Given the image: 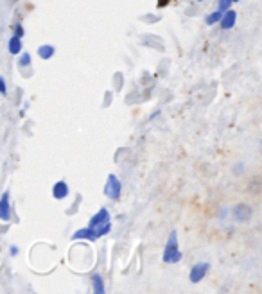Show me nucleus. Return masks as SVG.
Masks as SVG:
<instances>
[{"instance_id": "f257e3e1", "label": "nucleus", "mask_w": 262, "mask_h": 294, "mask_svg": "<svg viewBox=\"0 0 262 294\" xmlns=\"http://www.w3.org/2000/svg\"><path fill=\"white\" fill-rule=\"evenodd\" d=\"M163 262L165 264H176L181 260V251L180 247H178V233L176 230H172L171 235H169L167 244L163 247V255H162Z\"/></svg>"}, {"instance_id": "f03ea898", "label": "nucleus", "mask_w": 262, "mask_h": 294, "mask_svg": "<svg viewBox=\"0 0 262 294\" xmlns=\"http://www.w3.org/2000/svg\"><path fill=\"white\" fill-rule=\"evenodd\" d=\"M104 196L110 197L112 201H119L121 197V192H122V185H121V179L117 178L115 174H110L106 179V183H104Z\"/></svg>"}, {"instance_id": "7ed1b4c3", "label": "nucleus", "mask_w": 262, "mask_h": 294, "mask_svg": "<svg viewBox=\"0 0 262 294\" xmlns=\"http://www.w3.org/2000/svg\"><path fill=\"white\" fill-rule=\"evenodd\" d=\"M208 269H210V264H208V262H198V264H194L192 269H190V274H189L190 283H199V281L206 276Z\"/></svg>"}, {"instance_id": "20e7f679", "label": "nucleus", "mask_w": 262, "mask_h": 294, "mask_svg": "<svg viewBox=\"0 0 262 294\" xmlns=\"http://www.w3.org/2000/svg\"><path fill=\"white\" fill-rule=\"evenodd\" d=\"M232 217L235 219L237 222H246V221H249V217H251V208H249L248 205H244V203H239V205L233 206V210H232Z\"/></svg>"}, {"instance_id": "39448f33", "label": "nucleus", "mask_w": 262, "mask_h": 294, "mask_svg": "<svg viewBox=\"0 0 262 294\" xmlns=\"http://www.w3.org/2000/svg\"><path fill=\"white\" fill-rule=\"evenodd\" d=\"M235 22H237V11H233L232 8H228L226 11H223V15H221V29L224 31H230L233 26H235Z\"/></svg>"}, {"instance_id": "423d86ee", "label": "nucleus", "mask_w": 262, "mask_h": 294, "mask_svg": "<svg viewBox=\"0 0 262 294\" xmlns=\"http://www.w3.org/2000/svg\"><path fill=\"white\" fill-rule=\"evenodd\" d=\"M0 219L4 222L11 221V205H9V192H4L0 197Z\"/></svg>"}, {"instance_id": "0eeeda50", "label": "nucleus", "mask_w": 262, "mask_h": 294, "mask_svg": "<svg viewBox=\"0 0 262 294\" xmlns=\"http://www.w3.org/2000/svg\"><path fill=\"white\" fill-rule=\"evenodd\" d=\"M69 185H67V181H63V179H60V181H56L54 183V187H52V196H54V199H65V197L69 196Z\"/></svg>"}, {"instance_id": "6e6552de", "label": "nucleus", "mask_w": 262, "mask_h": 294, "mask_svg": "<svg viewBox=\"0 0 262 294\" xmlns=\"http://www.w3.org/2000/svg\"><path fill=\"white\" fill-rule=\"evenodd\" d=\"M72 239L74 240H97V237H95V233L94 231H92V228H88V226H86V228H81V230H78L76 231V233L72 235Z\"/></svg>"}, {"instance_id": "1a4fd4ad", "label": "nucleus", "mask_w": 262, "mask_h": 294, "mask_svg": "<svg viewBox=\"0 0 262 294\" xmlns=\"http://www.w3.org/2000/svg\"><path fill=\"white\" fill-rule=\"evenodd\" d=\"M108 221H110V212H108L106 208H101L99 212L90 219L88 226H97V224H103V222H108Z\"/></svg>"}, {"instance_id": "9d476101", "label": "nucleus", "mask_w": 262, "mask_h": 294, "mask_svg": "<svg viewBox=\"0 0 262 294\" xmlns=\"http://www.w3.org/2000/svg\"><path fill=\"white\" fill-rule=\"evenodd\" d=\"M92 289H94L95 294H104L106 292V287H104V280L101 274L94 273L92 274Z\"/></svg>"}, {"instance_id": "9b49d317", "label": "nucleus", "mask_w": 262, "mask_h": 294, "mask_svg": "<svg viewBox=\"0 0 262 294\" xmlns=\"http://www.w3.org/2000/svg\"><path fill=\"white\" fill-rule=\"evenodd\" d=\"M8 51H9V54H13V56L20 54V52H22V38H18V36H13V38L9 40Z\"/></svg>"}, {"instance_id": "f8f14e48", "label": "nucleus", "mask_w": 262, "mask_h": 294, "mask_svg": "<svg viewBox=\"0 0 262 294\" xmlns=\"http://www.w3.org/2000/svg\"><path fill=\"white\" fill-rule=\"evenodd\" d=\"M54 54H56V49L52 45H40L38 47V56L42 60H51Z\"/></svg>"}, {"instance_id": "ddd939ff", "label": "nucleus", "mask_w": 262, "mask_h": 294, "mask_svg": "<svg viewBox=\"0 0 262 294\" xmlns=\"http://www.w3.org/2000/svg\"><path fill=\"white\" fill-rule=\"evenodd\" d=\"M221 15H223V11H214V13H210V15H206L205 17V24L206 26H215V24H219V20H221Z\"/></svg>"}, {"instance_id": "4468645a", "label": "nucleus", "mask_w": 262, "mask_h": 294, "mask_svg": "<svg viewBox=\"0 0 262 294\" xmlns=\"http://www.w3.org/2000/svg\"><path fill=\"white\" fill-rule=\"evenodd\" d=\"M31 61H33V58H31V54H27V52H24V54L20 56V60H18V65H20V67H29Z\"/></svg>"}, {"instance_id": "2eb2a0df", "label": "nucleus", "mask_w": 262, "mask_h": 294, "mask_svg": "<svg viewBox=\"0 0 262 294\" xmlns=\"http://www.w3.org/2000/svg\"><path fill=\"white\" fill-rule=\"evenodd\" d=\"M232 4H233V0H219V6H217V9H219V11H226V9L230 8Z\"/></svg>"}, {"instance_id": "dca6fc26", "label": "nucleus", "mask_w": 262, "mask_h": 294, "mask_svg": "<svg viewBox=\"0 0 262 294\" xmlns=\"http://www.w3.org/2000/svg\"><path fill=\"white\" fill-rule=\"evenodd\" d=\"M6 94H8V86H6V79L2 76H0V95H4L6 97Z\"/></svg>"}, {"instance_id": "f3484780", "label": "nucleus", "mask_w": 262, "mask_h": 294, "mask_svg": "<svg viewBox=\"0 0 262 294\" xmlns=\"http://www.w3.org/2000/svg\"><path fill=\"white\" fill-rule=\"evenodd\" d=\"M15 36H18V38H22V36H24V27H22L20 24L15 27Z\"/></svg>"}, {"instance_id": "a211bd4d", "label": "nucleus", "mask_w": 262, "mask_h": 294, "mask_svg": "<svg viewBox=\"0 0 262 294\" xmlns=\"http://www.w3.org/2000/svg\"><path fill=\"white\" fill-rule=\"evenodd\" d=\"M9 253H11V255H17V253H18V247L17 246H11V247H9Z\"/></svg>"}, {"instance_id": "6ab92c4d", "label": "nucleus", "mask_w": 262, "mask_h": 294, "mask_svg": "<svg viewBox=\"0 0 262 294\" xmlns=\"http://www.w3.org/2000/svg\"><path fill=\"white\" fill-rule=\"evenodd\" d=\"M233 2H239V0H233Z\"/></svg>"}, {"instance_id": "aec40b11", "label": "nucleus", "mask_w": 262, "mask_h": 294, "mask_svg": "<svg viewBox=\"0 0 262 294\" xmlns=\"http://www.w3.org/2000/svg\"><path fill=\"white\" fill-rule=\"evenodd\" d=\"M198 2H203V0H198Z\"/></svg>"}]
</instances>
